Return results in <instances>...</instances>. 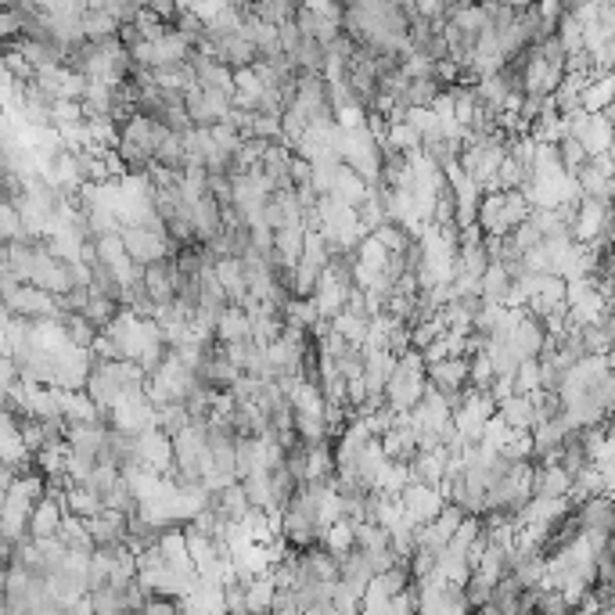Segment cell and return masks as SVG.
<instances>
[{
    "label": "cell",
    "mask_w": 615,
    "mask_h": 615,
    "mask_svg": "<svg viewBox=\"0 0 615 615\" xmlns=\"http://www.w3.org/2000/svg\"><path fill=\"white\" fill-rule=\"evenodd\" d=\"M209 40H213L216 58H220L223 65H231V69H245V65H252L259 58L256 47H252V40H249V33H245V22H241L238 29H231V33L209 36Z\"/></svg>",
    "instance_id": "4"
},
{
    "label": "cell",
    "mask_w": 615,
    "mask_h": 615,
    "mask_svg": "<svg viewBox=\"0 0 615 615\" xmlns=\"http://www.w3.org/2000/svg\"><path fill=\"white\" fill-rule=\"evenodd\" d=\"M148 11H155V15H159L166 26H173V18H177V4H173V0H152V4H148Z\"/></svg>",
    "instance_id": "23"
},
{
    "label": "cell",
    "mask_w": 615,
    "mask_h": 615,
    "mask_svg": "<svg viewBox=\"0 0 615 615\" xmlns=\"http://www.w3.org/2000/svg\"><path fill=\"white\" fill-rule=\"evenodd\" d=\"M295 0H252L249 11H256L259 18H267V22H274V26H281V22H292L295 15Z\"/></svg>",
    "instance_id": "20"
},
{
    "label": "cell",
    "mask_w": 615,
    "mask_h": 615,
    "mask_svg": "<svg viewBox=\"0 0 615 615\" xmlns=\"http://www.w3.org/2000/svg\"><path fill=\"white\" fill-rule=\"evenodd\" d=\"M608 223H612V202L605 198H594V195H580L576 202V216H572V241H594L601 231H608Z\"/></svg>",
    "instance_id": "2"
},
{
    "label": "cell",
    "mask_w": 615,
    "mask_h": 615,
    "mask_svg": "<svg viewBox=\"0 0 615 615\" xmlns=\"http://www.w3.org/2000/svg\"><path fill=\"white\" fill-rule=\"evenodd\" d=\"M508 346L515 349L518 357H540V349H544V324H540V317H533L529 310L522 313V321L508 335Z\"/></svg>",
    "instance_id": "5"
},
{
    "label": "cell",
    "mask_w": 615,
    "mask_h": 615,
    "mask_svg": "<svg viewBox=\"0 0 615 615\" xmlns=\"http://www.w3.org/2000/svg\"><path fill=\"white\" fill-rule=\"evenodd\" d=\"M62 515H65L62 497L44 493V497L33 504V511H29V536H54V533H58V522H62Z\"/></svg>",
    "instance_id": "6"
},
{
    "label": "cell",
    "mask_w": 615,
    "mask_h": 615,
    "mask_svg": "<svg viewBox=\"0 0 615 615\" xmlns=\"http://www.w3.org/2000/svg\"><path fill=\"white\" fill-rule=\"evenodd\" d=\"M213 339L216 342H238V339H249V313L241 310V306L227 303L220 313V321L213 328Z\"/></svg>",
    "instance_id": "11"
},
{
    "label": "cell",
    "mask_w": 615,
    "mask_h": 615,
    "mask_svg": "<svg viewBox=\"0 0 615 615\" xmlns=\"http://www.w3.org/2000/svg\"><path fill=\"white\" fill-rule=\"evenodd\" d=\"M213 270H216V281H220L223 295H227V303L238 306L241 295L249 292V288H245V274H241V259L238 256H220V259H213Z\"/></svg>",
    "instance_id": "8"
},
{
    "label": "cell",
    "mask_w": 615,
    "mask_h": 615,
    "mask_svg": "<svg viewBox=\"0 0 615 615\" xmlns=\"http://www.w3.org/2000/svg\"><path fill=\"white\" fill-rule=\"evenodd\" d=\"M511 288V274L500 259H490V267L479 277V299L482 303H504V295Z\"/></svg>",
    "instance_id": "9"
},
{
    "label": "cell",
    "mask_w": 615,
    "mask_h": 615,
    "mask_svg": "<svg viewBox=\"0 0 615 615\" xmlns=\"http://www.w3.org/2000/svg\"><path fill=\"white\" fill-rule=\"evenodd\" d=\"M303 468H306V479H331L335 475V454H331L328 439L303 443Z\"/></svg>",
    "instance_id": "13"
},
{
    "label": "cell",
    "mask_w": 615,
    "mask_h": 615,
    "mask_svg": "<svg viewBox=\"0 0 615 615\" xmlns=\"http://www.w3.org/2000/svg\"><path fill=\"white\" fill-rule=\"evenodd\" d=\"M331 195L339 198L346 205H357L360 198L367 195V180L360 173H353L346 162H339V170H335V184H331Z\"/></svg>",
    "instance_id": "16"
},
{
    "label": "cell",
    "mask_w": 615,
    "mask_h": 615,
    "mask_svg": "<svg viewBox=\"0 0 615 615\" xmlns=\"http://www.w3.org/2000/svg\"><path fill=\"white\" fill-rule=\"evenodd\" d=\"M425 378L436 389H461L468 385V357H443L436 364H425Z\"/></svg>",
    "instance_id": "7"
},
{
    "label": "cell",
    "mask_w": 615,
    "mask_h": 615,
    "mask_svg": "<svg viewBox=\"0 0 615 615\" xmlns=\"http://www.w3.org/2000/svg\"><path fill=\"white\" fill-rule=\"evenodd\" d=\"M274 580H270V572L256 576V580L245 587V608L249 612H270V601H274Z\"/></svg>",
    "instance_id": "19"
},
{
    "label": "cell",
    "mask_w": 615,
    "mask_h": 615,
    "mask_svg": "<svg viewBox=\"0 0 615 615\" xmlns=\"http://www.w3.org/2000/svg\"><path fill=\"white\" fill-rule=\"evenodd\" d=\"M119 238H123L126 256L134 259V263H141V267H148V263H155L162 256H177L180 249L177 241H170V234L155 231V227H130V223H123Z\"/></svg>",
    "instance_id": "1"
},
{
    "label": "cell",
    "mask_w": 615,
    "mask_h": 615,
    "mask_svg": "<svg viewBox=\"0 0 615 615\" xmlns=\"http://www.w3.org/2000/svg\"><path fill=\"white\" fill-rule=\"evenodd\" d=\"M615 98V80L612 72H598V76H590L587 87L580 90V108L583 112H601V108H608Z\"/></svg>",
    "instance_id": "10"
},
{
    "label": "cell",
    "mask_w": 615,
    "mask_h": 615,
    "mask_svg": "<svg viewBox=\"0 0 615 615\" xmlns=\"http://www.w3.org/2000/svg\"><path fill=\"white\" fill-rule=\"evenodd\" d=\"M497 410L511 428H533L536 425V407H533V396L529 393H511L508 400L497 403Z\"/></svg>",
    "instance_id": "14"
},
{
    "label": "cell",
    "mask_w": 615,
    "mask_h": 615,
    "mask_svg": "<svg viewBox=\"0 0 615 615\" xmlns=\"http://www.w3.org/2000/svg\"><path fill=\"white\" fill-rule=\"evenodd\" d=\"M137 464L166 475L173 468V436H166L159 425H148L137 432Z\"/></svg>",
    "instance_id": "3"
},
{
    "label": "cell",
    "mask_w": 615,
    "mask_h": 615,
    "mask_svg": "<svg viewBox=\"0 0 615 615\" xmlns=\"http://www.w3.org/2000/svg\"><path fill=\"white\" fill-rule=\"evenodd\" d=\"M339 4H342V8H346V4H357V0H339Z\"/></svg>",
    "instance_id": "24"
},
{
    "label": "cell",
    "mask_w": 615,
    "mask_h": 615,
    "mask_svg": "<svg viewBox=\"0 0 615 615\" xmlns=\"http://www.w3.org/2000/svg\"><path fill=\"white\" fill-rule=\"evenodd\" d=\"M80 29H83V40H101V36H116L119 22L105 8H83Z\"/></svg>",
    "instance_id": "17"
},
{
    "label": "cell",
    "mask_w": 615,
    "mask_h": 615,
    "mask_svg": "<svg viewBox=\"0 0 615 615\" xmlns=\"http://www.w3.org/2000/svg\"><path fill=\"white\" fill-rule=\"evenodd\" d=\"M554 152H558V162L565 166V173H576L583 166V162L590 159L587 155V148H583L576 137H562V141L554 144Z\"/></svg>",
    "instance_id": "22"
},
{
    "label": "cell",
    "mask_w": 615,
    "mask_h": 615,
    "mask_svg": "<svg viewBox=\"0 0 615 615\" xmlns=\"http://www.w3.org/2000/svg\"><path fill=\"white\" fill-rule=\"evenodd\" d=\"M155 425L166 432V436H177L180 428H188L191 425V414L188 407H184V400H166L155 407Z\"/></svg>",
    "instance_id": "18"
},
{
    "label": "cell",
    "mask_w": 615,
    "mask_h": 615,
    "mask_svg": "<svg viewBox=\"0 0 615 615\" xmlns=\"http://www.w3.org/2000/svg\"><path fill=\"white\" fill-rule=\"evenodd\" d=\"M331 331L335 335H342V339L349 342V346H364L367 339V324H371V317L367 313H353V310H339L335 317H331Z\"/></svg>",
    "instance_id": "15"
},
{
    "label": "cell",
    "mask_w": 615,
    "mask_h": 615,
    "mask_svg": "<svg viewBox=\"0 0 615 615\" xmlns=\"http://www.w3.org/2000/svg\"><path fill=\"white\" fill-rule=\"evenodd\" d=\"M511 382H515V393H536V389H540V360L536 357L518 360Z\"/></svg>",
    "instance_id": "21"
},
{
    "label": "cell",
    "mask_w": 615,
    "mask_h": 615,
    "mask_svg": "<svg viewBox=\"0 0 615 615\" xmlns=\"http://www.w3.org/2000/svg\"><path fill=\"white\" fill-rule=\"evenodd\" d=\"M152 83L159 90H177V94H184V90L195 83V69H191V62H173V65H152Z\"/></svg>",
    "instance_id": "12"
}]
</instances>
